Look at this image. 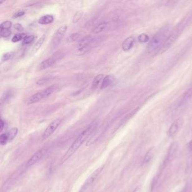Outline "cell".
Masks as SVG:
<instances>
[{"mask_svg": "<svg viewBox=\"0 0 192 192\" xmlns=\"http://www.w3.org/2000/svg\"><path fill=\"white\" fill-rule=\"evenodd\" d=\"M97 127V123L96 122H92L90 125L87 126L86 128L76 138L73 144L70 146L69 149L67 151L64 156L62 157L61 163H63L65 161L69 159L84 143V141L87 139V138L90 135Z\"/></svg>", "mask_w": 192, "mask_h": 192, "instance_id": "1", "label": "cell"}, {"mask_svg": "<svg viewBox=\"0 0 192 192\" xmlns=\"http://www.w3.org/2000/svg\"><path fill=\"white\" fill-rule=\"evenodd\" d=\"M171 31L170 25H166L162 27L149 42L147 47L148 51L151 53L154 52L157 53L166 42Z\"/></svg>", "mask_w": 192, "mask_h": 192, "instance_id": "2", "label": "cell"}, {"mask_svg": "<svg viewBox=\"0 0 192 192\" xmlns=\"http://www.w3.org/2000/svg\"><path fill=\"white\" fill-rule=\"evenodd\" d=\"M186 24H187V21H186V19H184V21L179 24L178 26L175 28V29L172 31L169 35V37L166 40V42L163 44V46L161 48L160 50L157 52V54H162L166 51L169 47L171 46L176 41L179 36L183 31L184 29L186 26Z\"/></svg>", "mask_w": 192, "mask_h": 192, "instance_id": "3", "label": "cell"}, {"mask_svg": "<svg viewBox=\"0 0 192 192\" xmlns=\"http://www.w3.org/2000/svg\"><path fill=\"white\" fill-rule=\"evenodd\" d=\"M192 98V89H189L183 94L180 99L179 100L173 111L174 115L177 116L182 111H183Z\"/></svg>", "mask_w": 192, "mask_h": 192, "instance_id": "4", "label": "cell"}, {"mask_svg": "<svg viewBox=\"0 0 192 192\" xmlns=\"http://www.w3.org/2000/svg\"><path fill=\"white\" fill-rule=\"evenodd\" d=\"M104 165H102L99 168L96 169V170L90 176H89L86 181L84 182V184L82 185L81 190L79 192H86L87 189H89L93 184L94 181L96 180V179L98 177V176L102 172L103 169H104Z\"/></svg>", "mask_w": 192, "mask_h": 192, "instance_id": "5", "label": "cell"}, {"mask_svg": "<svg viewBox=\"0 0 192 192\" xmlns=\"http://www.w3.org/2000/svg\"><path fill=\"white\" fill-rule=\"evenodd\" d=\"M47 149L46 148H42L36 151L35 154H33L29 158L26 163V167H29L34 165L36 163L41 160L44 156L47 154Z\"/></svg>", "mask_w": 192, "mask_h": 192, "instance_id": "6", "label": "cell"}, {"mask_svg": "<svg viewBox=\"0 0 192 192\" xmlns=\"http://www.w3.org/2000/svg\"><path fill=\"white\" fill-rule=\"evenodd\" d=\"M61 119L60 118H57L51 122L42 134V137L43 139H46L49 137H50L53 133L56 131L59 126L60 125Z\"/></svg>", "mask_w": 192, "mask_h": 192, "instance_id": "7", "label": "cell"}, {"mask_svg": "<svg viewBox=\"0 0 192 192\" xmlns=\"http://www.w3.org/2000/svg\"><path fill=\"white\" fill-rule=\"evenodd\" d=\"M67 28H68L67 26L63 25L60 26L56 31V32H55V35H54V37L52 38V42H51L52 46L56 47L60 44L62 40V38H63L64 35L66 33Z\"/></svg>", "mask_w": 192, "mask_h": 192, "instance_id": "8", "label": "cell"}, {"mask_svg": "<svg viewBox=\"0 0 192 192\" xmlns=\"http://www.w3.org/2000/svg\"><path fill=\"white\" fill-rule=\"evenodd\" d=\"M178 149H179V144L178 142H175L172 143L169 147V151L167 152V154L166 155L164 164L167 165L171 162L172 161L174 160L175 158H176L178 154Z\"/></svg>", "mask_w": 192, "mask_h": 192, "instance_id": "9", "label": "cell"}, {"mask_svg": "<svg viewBox=\"0 0 192 192\" xmlns=\"http://www.w3.org/2000/svg\"><path fill=\"white\" fill-rule=\"evenodd\" d=\"M183 125V119L182 118H179L176 119L170 126L169 130L167 131V135L169 137H174L178 134V132L180 130Z\"/></svg>", "mask_w": 192, "mask_h": 192, "instance_id": "10", "label": "cell"}, {"mask_svg": "<svg viewBox=\"0 0 192 192\" xmlns=\"http://www.w3.org/2000/svg\"><path fill=\"white\" fill-rule=\"evenodd\" d=\"M46 98L45 94L44 93V90L38 92L37 93L33 94L32 96H29L27 98L26 100V104L27 105L33 104L40 102L41 100Z\"/></svg>", "mask_w": 192, "mask_h": 192, "instance_id": "11", "label": "cell"}, {"mask_svg": "<svg viewBox=\"0 0 192 192\" xmlns=\"http://www.w3.org/2000/svg\"><path fill=\"white\" fill-rule=\"evenodd\" d=\"M56 63V59L54 58H50L47 59L44 61H42L41 64H40L38 69L40 70H46L47 68H49L50 67H52L53 65H54Z\"/></svg>", "mask_w": 192, "mask_h": 192, "instance_id": "12", "label": "cell"}, {"mask_svg": "<svg viewBox=\"0 0 192 192\" xmlns=\"http://www.w3.org/2000/svg\"><path fill=\"white\" fill-rule=\"evenodd\" d=\"M45 38H46V35H43L41 36L40 38L38 39L37 41L36 42V43L35 44V45L33 47L31 51V55H35L36 53L38 52V50L41 48V46H42V45L44 43V42L45 41Z\"/></svg>", "mask_w": 192, "mask_h": 192, "instance_id": "13", "label": "cell"}, {"mask_svg": "<svg viewBox=\"0 0 192 192\" xmlns=\"http://www.w3.org/2000/svg\"><path fill=\"white\" fill-rule=\"evenodd\" d=\"M95 41V39L92 36H88L82 38L79 41L78 44V47L87 46H92V44Z\"/></svg>", "mask_w": 192, "mask_h": 192, "instance_id": "14", "label": "cell"}, {"mask_svg": "<svg viewBox=\"0 0 192 192\" xmlns=\"http://www.w3.org/2000/svg\"><path fill=\"white\" fill-rule=\"evenodd\" d=\"M114 77L112 75H107L104 77L103 79V81L102 82V86L100 89H105L107 87H109L111 84L113 83L114 81Z\"/></svg>", "mask_w": 192, "mask_h": 192, "instance_id": "15", "label": "cell"}, {"mask_svg": "<svg viewBox=\"0 0 192 192\" xmlns=\"http://www.w3.org/2000/svg\"><path fill=\"white\" fill-rule=\"evenodd\" d=\"M134 43V38L133 37H129L125 40L122 44V49L124 51H128L133 46Z\"/></svg>", "mask_w": 192, "mask_h": 192, "instance_id": "16", "label": "cell"}, {"mask_svg": "<svg viewBox=\"0 0 192 192\" xmlns=\"http://www.w3.org/2000/svg\"><path fill=\"white\" fill-rule=\"evenodd\" d=\"M54 21V17L52 15H45L40 17L38 20V23L42 25H46L52 23Z\"/></svg>", "mask_w": 192, "mask_h": 192, "instance_id": "17", "label": "cell"}, {"mask_svg": "<svg viewBox=\"0 0 192 192\" xmlns=\"http://www.w3.org/2000/svg\"><path fill=\"white\" fill-rule=\"evenodd\" d=\"M154 148L151 149L150 150H149L148 152L146 153L145 156L144 157L143 160V164H148L153 159V158L154 157Z\"/></svg>", "mask_w": 192, "mask_h": 192, "instance_id": "18", "label": "cell"}, {"mask_svg": "<svg viewBox=\"0 0 192 192\" xmlns=\"http://www.w3.org/2000/svg\"><path fill=\"white\" fill-rule=\"evenodd\" d=\"M103 77H104V75L103 74H99L94 77L93 81V83H92V86H91L92 90H95L98 88Z\"/></svg>", "mask_w": 192, "mask_h": 192, "instance_id": "19", "label": "cell"}, {"mask_svg": "<svg viewBox=\"0 0 192 192\" xmlns=\"http://www.w3.org/2000/svg\"><path fill=\"white\" fill-rule=\"evenodd\" d=\"M108 25L107 22H103L98 25H97L93 29V32L95 34H98L100 32H102L105 28L107 27Z\"/></svg>", "mask_w": 192, "mask_h": 192, "instance_id": "20", "label": "cell"}, {"mask_svg": "<svg viewBox=\"0 0 192 192\" xmlns=\"http://www.w3.org/2000/svg\"><path fill=\"white\" fill-rule=\"evenodd\" d=\"M91 49V46L78 47V49L77 50V52H76L77 55L79 56L85 55L90 51Z\"/></svg>", "mask_w": 192, "mask_h": 192, "instance_id": "21", "label": "cell"}, {"mask_svg": "<svg viewBox=\"0 0 192 192\" xmlns=\"http://www.w3.org/2000/svg\"><path fill=\"white\" fill-rule=\"evenodd\" d=\"M58 88L57 86H54V85H52V86H51L50 87H47L46 89L43 90L44 93L45 94L46 98L49 96L50 95H51L52 94L54 93L55 92L58 90Z\"/></svg>", "mask_w": 192, "mask_h": 192, "instance_id": "22", "label": "cell"}, {"mask_svg": "<svg viewBox=\"0 0 192 192\" xmlns=\"http://www.w3.org/2000/svg\"><path fill=\"white\" fill-rule=\"evenodd\" d=\"M138 110H139V108H136L135 109H134V111H132L130 113L128 114L125 117L123 118V119H122L121 122L120 123L119 127V126H121L123 125H124L126 122H127L129 119L132 118V117L134 116V115L137 113V112L138 111Z\"/></svg>", "mask_w": 192, "mask_h": 192, "instance_id": "23", "label": "cell"}, {"mask_svg": "<svg viewBox=\"0 0 192 192\" xmlns=\"http://www.w3.org/2000/svg\"><path fill=\"white\" fill-rule=\"evenodd\" d=\"M17 132H18V129L17 127H14V128H12L8 132L6 133L7 137H8L9 142H10L14 139L15 137L17 136Z\"/></svg>", "mask_w": 192, "mask_h": 192, "instance_id": "24", "label": "cell"}, {"mask_svg": "<svg viewBox=\"0 0 192 192\" xmlns=\"http://www.w3.org/2000/svg\"><path fill=\"white\" fill-rule=\"evenodd\" d=\"M12 93L10 91H7L5 93L3 94V96L1 98V104H3L5 103H6L9 102V100L12 99Z\"/></svg>", "mask_w": 192, "mask_h": 192, "instance_id": "25", "label": "cell"}, {"mask_svg": "<svg viewBox=\"0 0 192 192\" xmlns=\"http://www.w3.org/2000/svg\"><path fill=\"white\" fill-rule=\"evenodd\" d=\"M26 34L24 33H17L16 35H14V36L12 38V42H17L19 41H21V40H23L24 38H25L26 37Z\"/></svg>", "mask_w": 192, "mask_h": 192, "instance_id": "26", "label": "cell"}, {"mask_svg": "<svg viewBox=\"0 0 192 192\" xmlns=\"http://www.w3.org/2000/svg\"><path fill=\"white\" fill-rule=\"evenodd\" d=\"M84 14V12L82 11H78L76 12V14L74 15L73 17V23H78L79 20L81 19L82 16Z\"/></svg>", "mask_w": 192, "mask_h": 192, "instance_id": "27", "label": "cell"}, {"mask_svg": "<svg viewBox=\"0 0 192 192\" xmlns=\"http://www.w3.org/2000/svg\"><path fill=\"white\" fill-rule=\"evenodd\" d=\"M35 37L33 35L26 36V37L24 38L22 44L23 45H29V44H31L32 42L35 40Z\"/></svg>", "mask_w": 192, "mask_h": 192, "instance_id": "28", "label": "cell"}, {"mask_svg": "<svg viewBox=\"0 0 192 192\" xmlns=\"http://www.w3.org/2000/svg\"><path fill=\"white\" fill-rule=\"evenodd\" d=\"M13 56H14V54L12 52H7V53L4 54L1 58V62L3 63V62L8 61L11 59L12 58Z\"/></svg>", "mask_w": 192, "mask_h": 192, "instance_id": "29", "label": "cell"}, {"mask_svg": "<svg viewBox=\"0 0 192 192\" xmlns=\"http://www.w3.org/2000/svg\"><path fill=\"white\" fill-rule=\"evenodd\" d=\"M1 36L3 38H6L9 37L12 34V31L10 29H1L0 31Z\"/></svg>", "mask_w": 192, "mask_h": 192, "instance_id": "30", "label": "cell"}, {"mask_svg": "<svg viewBox=\"0 0 192 192\" xmlns=\"http://www.w3.org/2000/svg\"><path fill=\"white\" fill-rule=\"evenodd\" d=\"M12 26V22L10 21L3 22L0 25V29H10Z\"/></svg>", "mask_w": 192, "mask_h": 192, "instance_id": "31", "label": "cell"}, {"mask_svg": "<svg viewBox=\"0 0 192 192\" xmlns=\"http://www.w3.org/2000/svg\"><path fill=\"white\" fill-rule=\"evenodd\" d=\"M7 142H9V140H8V137H7V134L6 133H4V134H1V136H0V143H1V144L2 146H4Z\"/></svg>", "mask_w": 192, "mask_h": 192, "instance_id": "32", "label": "cell"}, {"mask_svg": "<svg viewBox=\"0 0 192 192\" xmlns=\"http://www.w3.org/2000/svg\"><path fill=\"white\" fill-rule=\"evenodd\" d=\"M50 79V77H43V78L40 79L39 80H38L37 82V84L38 86H41L42 84H45L47 82L49 81Z\"/></svg>", "mask_w": 192, "mask_h": 192, "instance_id": "33", "label": "cell"}, {"mask_svg": "<svg viewBox=\"0 0 192 192\" xmlns=\"http://www.w3.org/2000/svg\"><path fill=\"white\" fill-rule=\"evenodd\" d=\"M80 35L79 33H73L70 36V40L71 41H75L79 39Z\"/></svg>", "mask_w": 192, "mask_h": 192, "instance_id": "34", "label": "cell"}, {"mask_svg": "<svg viewBox=\"0 0 192 192\" xmlns=\"http://www.w3.org/2000/svg\"><path fill=\"white\" fill-rule=\"evenodd\" d=\"M25 14V12L23 10H19L18 12H16L13 15V17L14 18H17V17H21L22 16H23Z\"/></svg>", "mask_w": 192, "mask_h": 192, "instance_id": "35", "label": "cell"}, {"mask_svg": "<svg viewBox=\"0 0 192 192\" xmlns=\"http://www.w3.org/2000/svg\"><path fill=\"white\" fill-rule=\"evenodd\" d=\"M14 28L19 32H22L23 30V26L21 25V24H15L14 26Z\"/></svg>", "mask_w": 192, "mask_h": 192, "instance_id": "36", "label": "cell"}, {"mask_svg": "<svg viewBox=\"0 0 192 192\" xmlns=\"http://www.w3.org/2000/svg\"><path fill=\"white\" fill-rule=\"evenodd\" d=\"M148 39V36L146 35H141V36H140L139 37V41H140V42H146V41H147Z\"/></svg>", "mask_w": 192, "mask_h": 192, "instance_id": "37", "label": "cell"}, {"mask_svg": "<svg viewBox=\"0 0 192 192\" xmlns=\"http://www.w3.org/2000/svg\"><path fill=\"white\" fill-rule=\"evenodd\" d=\"M4 127H5V122L2 119H1V122H0V131L1 132L3 130Z\"/></svg>", "mask_w": 192, "mask_h": 192, "instance_id": "38", "label": "cell"}, {"mask_svg": "<svg viewBox=\"0 0 192 192\" xmlns=\"http://www.w3.org/2000/svg\"><path fill=\"white\" fill-rule=\"evenodd\" d=\"M188 148L189 151H192V140L188 143Z\"/></svg>", "mask_w": 192, "mask_h": 192, "instance_id": "39", "label": "cell"}, {"mask_svg": "<svg viewBox=\"0 0 192 192\" xmlns=\"http://www.w3.org/2000/svg\"><path fill=\"white\" fill-rule=\"evenodd\" d=\"M142 188L140 186H137L135 189H134L132 192H141Z\"/></svg>", "mask_w": 192, "mask_h": 192, "instance_id": "40", "label": "cell"}]
</instances>
